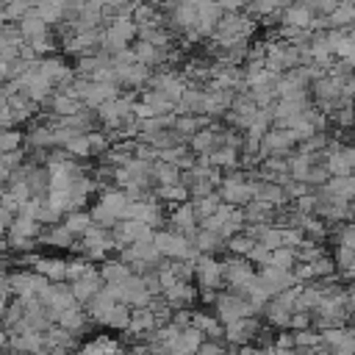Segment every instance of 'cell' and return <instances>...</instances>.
I'll use <instances>...</instances> for the list:
<instances>
[{"label":"cell","instance_id":"cell-3","mask_svg":"<svg viewBox=\"0 0 355 355\" xmlns=\"http://www.w3.org/2000/svg\"><path fill=\"white\" fill-rule=\"evenodd\" d=\"M327 119L336 122L341 130H352V125H355V105L352 103H341L336 111L327 114Z\"/></svg>","mask_w":355,"mask_h":355},{"label":"cell","instance_id":"cell-5","mask_svg":"<svg viewBox=\"0 0 355 355\" xmlns=\"http://www.w3.org/2000/svg\"><path fill=\"white\" fill-rule=\"evenodd\" d=\"M333 355H355V330L352 327H344L341 330V338H338Z\"/></svg>","mask_w":355,"mask_h":355},{"label":"cell","instance_id":"cell-9","mask_svg":"<svg viewBox=\"0 0 355 355\" xmlns=\"http://www.w3.org/2000/svg\"><path fill=\"white\" fill-rule=\"evenodd\" d=\"M327 180H330V172L324 169V166H311V172H308V180L305 183H313V186H327Z\"/></svg>","mask_w":355,"mask_h":355},{"label":"cell","instance_id":"cell-13","mask_svg":"<svg viewBox=\"0 0 355 355\" xmlns=\"http://www.w3.org/2000/svg\"><path fill=\"white\" fill-rule=\"evenodd\" d=\"M202 355H219V349L216 347H202Z\"/></svg>","mask_w":355,"mask_h":355},{"label":"cell","instance_id":"cell-12","mask_svg":"<svg viewBox=\"0 0 355 355\" xmlns=\"http://www.w3.org/2000/svg\"><path fill=\"white\" fill-rule=\"evenodd\" d=\"M275 263L283 269V266H288V263H294V252H288V250H277L275 252Z\"/></svg>","mask_w":355,"mask_h":355},{"label":"cell","instance_id":"cell-14","mask_svg":"<svg viewBox=\"0 0 355 355\" xmlns=\"http://www.w3.org/2000/svg\"><path fill=\"white\" fill-rule=\"evenodd\" d=\"M352 147H355V136H352Z\"/></svg>","mask_w":355,"mask_h":355},{"label":"cell","instance_id":"cell-7","mask_svg":"<svg viewBox=\"0 0 355 355\" xmlns=\"http://www.w3.org/2000/svg\"><path fill=\"white\" fill-rule=\"evenodd\" d=\"M302 230L308 233V236H313V239H324L327 236V230H324V225L316 219V216H302Z\"/></svg>","mask_w":355,"mask_h":355},{"label":"cell","instance_id":"cell-11","mask_svg":"<svg viewBox=\"0 0 355 355\" xmlns=\"http://www.w3.org/2000/svg\"><path fill=\"white\" fill-rule=\"evenodd\" d=\"M291 324H294V327H300V330H308V327H311V313L297 311V313L291 316Z\"/></svg>","mask_w":355,"mask_h":355},{"label":"cell","instance_id":"cell-4","mask_svg":"<svg viewBox=\"0 0 355 355\" xmlns=\"http://www.w3.org/2000/svg\"><path fill=\"white\" fill-rule=\"evenodd\" d=\"M336 247H344V250L355 252V222H347L336 230Z\"/></svg>","mask_w":355,"mask_h":355},{"label":"cell","instance_id":"cell-1","mask_svg":"<svg viewBox=\"0 0 355 355\" xmlns=\"http://www.w3.org/2000/svg\"><path fill=\"white\" fill-rule=\"evenodd\" d=\"M313 97H316V103L330 114V111H336L344 100H341V80H336V78H330V75H319L316 80H313Z\"/></svg>","mask_w":355,"mask_h":355},{"label":"cell","instance_id":"cell-6","mask_svg":"<svg viewBox=\"0 0 355 355\" xmlns=\"http://www.w3.org/2000/svg\"><path fill=\"white\" fill-rule=\"evenodd\" d=\"M294 344H297L300 349H316V347H319V333H313L311 327H308V330H300V333L294 336Z\"/></svg>","mask_w":355,"mask_h":355},{"label":"cell","instance_id":"cell-2","mask_svg":"<svg viewBox=\"0 0 355 355\" xmlns=\"http://www.w3.org/2000/svg\"><path fill=\"white\" fill-rule=\"evenodd\" d=\"M330 31H355V3H338L330 17H324Z\"/></svg>","mask_w":355,"mask_h":355},{"label":"cell","instance_id":"cell-10","mask_svg":"<svg viewBox=\"0 0 355 355\" xmlns=\"http://www.w3.org/2000/svg\"><path fill=\"white\" fill-rule=\"evenodd\" d=\"M341 100L355 105V75H352V78H347V80L341 83Z\"/></svg>","mask_w":355,"mask_h":355},{"label":"cell","instance_id":"cell-8","mask_svg":"<svg viewBox=\"0 0 355 355\" xmlns=\"http://www.w3.org/2000/svg\"><path fill=\"white\" fill-rule=\"evenodd\" d=\"M291 172H294V178L297 180H308V172H311V158L308 155H297L294 161H291Z\"/></svg>","mask_w":355,"mask_h":355}]
</instances>
